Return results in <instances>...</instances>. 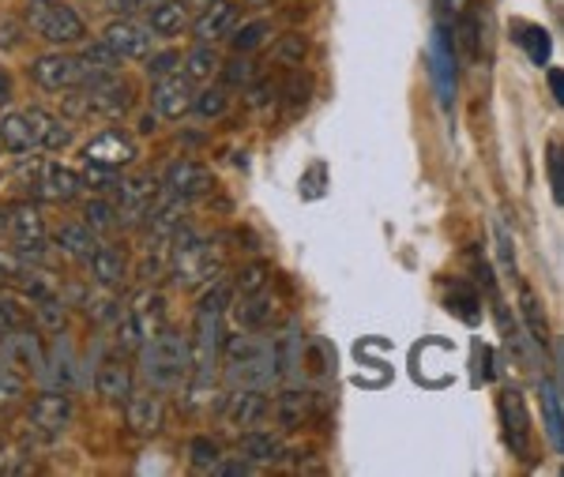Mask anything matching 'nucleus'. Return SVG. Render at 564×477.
Instances as JSON below:
<instances>
[{
  "mask_svg": "<svg viewBox=\"0 0 564 477\" xmlns=\"http://www.w3.org/2000/svg\"><path fill=\"white\" fill-rule=\"evenodd\" d=\"M226 421H230L238 433L249 429H263L271 421V399L263 394V388H234L226 394Z\"/></svg>",
  "mask_w": 564,
  "mask_h": 477,
  "instance_id": "nucleus-16",
  "label": "nucleus"
},
{
  "mask_svg": "<svg viewBox=\"0 0 564 477\" xmlns=\"http://www.w3.org/2000/svg\"><path fill=\"white\" fill-rule=\"evenodd\" d=\"M15 98V87H12V76H8V68H0V106H8Z\"/></svg>",
  "mask_w": 564,
  "mask_h": 477,
  "instance_id": "nucleus-54",
  "label": "nucleus"
},
{
  "mask_svg": "<svg viewBox=\"0 0 564 477\" xmlns=\"http://www.w3.org/2000/svg\"><path fill=\"white\" fill-rule=\"evenodd\" d=\"M79 177H84V192H90V196H113V188H117V170L87 166Z\"/></svg>",
  "mask_w": 564,
  "mask_h": 477,
  "instance_id": "nucleus-44",
  "label": "nucleus"
},
{
  "mask_svg": "<svg viewBox=\"0 0 564 477\" xmlns=\"http://www.w3.org/2000/svg\"><path fill=\"white\" fill-rule=\"evenodd\" d=\"M257 4H271V0H257Z\"/></svg>",
  "mask_w": 564,
  "mask_h": 477,
  "instance_id": "nucleus-59",
  "label": "nucleus"
},
{
  "mask_svg": "<svg viewBox=\"0 0 564 477\" xmlns=\"http://www.w3.org/2000/svg\"><path fill=\"white\" fill-rule=\"evenodd\" d=\"M444 308L452 312L456 319H463L467 327H478L481 324V293L470 286V282H448V293H444Z\"/></svg>",
  "mask_w": 564,
  "mask_h": 477,
  "instance_id": "nucleus-30",
  "label": "nucleus"
},
{
  "mask_svg": "<svg viewBox=\"0 0 564 477\" xmlns=\"http://www.w3.org/2000/svg\"><path fill=\"white\" fill-rule=\"evenodd\" d=\"M31 76L34 84L45 87V90H76V87H87L90 84V68L84 57L76 53H45L31 64Z\"/></svg>",
  "mask_w": 564,
  "mask_h": 477,
  "instance_id": "nucleus-11",
  "label": "nucleus"
},
{
  "mask_svg": "<svg viewBox=\"0 0 564 477\" xmlns=\"http://www.w3.org/2000/svg\"><path fill=\"white\" fill-rule=\"evenodd\" d=\"M230 305H234V282L215 279V282H207L204 293H199L196 312H218V316H226Z\"/></svg>",
  "mask_w": 564,
  "mask_h": 477,
  "instance_id": "nucleus-39",
  "label": "nucleus"
},
{
  "mask_svg": "<svg viewBox=\"0 0 564 477\" xmlns=\"http://www.w3.org/2000/svg\"><path fill=\"white\" fill-rule=\"evenodd\" d=\"M545 84H550V95L557 98V106H564V68L545 72Z\"/></svg>",
  "mask_w": 564,
  "mask_h": 477,
  "instance_id": "nucleus-53",
  "label": "nucleus"
},
{
  "mask_svg": "<svg viewBox=\"0 0 564 477\" xmlns=\"http://www.w3.org/2000/svg\"><path fill=\"white\" fill-rule=\"evenodd\" d=\"M218 68H223V57L215 53L212 42H199L196 50H188L185 57H181V72H185L193 84H212L218 76Z\"/></svg>",
  "mask_w": 564,
  "mask_h": 477,
  "instance_id": "nucleus-33",
  "label": "nucleus"
},
{
  "mask_svg": "<svg viewBox=\"0 0 564 477\" xmlns=\"http://www.w3.org/2000/svg\"><path fill=\"white\" fill-rule=\"evenodd\" d=\"M166 324V301L154 290H140L129 305L117 308V327H113V343L124 354H140V346Z\"/></svg>",
  "mask_w": 564,
  "mask_h": 477,
  "instance_id": "nucleus-3",
  "label": "nucleus"
},
{
  "mask_svg": "<svg viewBox=\"0 0 564 477\" xmlns=\"http://www.w3.org/2000/svg\"><path fill=\"white\" fill-rule=\"evenodd\" d=\"M316 181H324V166H313V170H308L305 173V177H302V196L305 199H316V196H321V192H324V185H316Z\"/></svg>",
  "mask_w": 564,
  "mask_h": 477,
  "instance_id": "nucleus-51",
  "label": "nucleus"
},
{
  "mask_svg": "<svg viewBox=\"0 0 564 477\" xmlns=\"http://www.w3.org/2000/svg\"><path fill=\"white\" fill-rule=\"evenodd\" d=\"M302 327L286 324V332L271 338V372H275V383H286L290 376L302 369Z\"/></svg>",
  "mask_w": 564,
  "mask_h": 477,
  "instance_id": "nucleus-24",
  "label": "nucleus"
},
{
  "mask_svg": "<svg viewBox=\"0 0 564 477\" xmlns=\"http://www.w3.org/2000/svg\"><path fill=\"white\" fill-rule=\"evenodd\" d=\"M26 26L39 34L42 42L57 45H79L87 39V23L65 0H26Z\"/></svg>",
  "mask_w": 564,
  "mask_h": 477,
  "instance_id": "nucleus-4",
  "label": "nucleus"
},
{
  "mask_svg": "<svg viewBox=\"0 0 564 477\" xmlns=\"http://www.w3.org/2000/svg\"><path fill=\"white\" fill-rule=\"evenodd\" d=\"M497 410H500V433H505V444L520 463L531 458V444H534V433H531V414H527V402L523 394L516 388L500 391L497 399Z\"/></svg>",
  "mask_w": 564,
  "mask_h": 477,
  "instance_id": "nucleus-13",
  "label": "nucleus"
},
{
  "mask_svg": "<svg viewBox=\"0 0 564 477\" xmlns=\"http://www.w3.org/2000/svg\"><path fill=\"white\" fill-rule=\"evenodd\" d=\"M245 90H249V106H257V109L271 106L279 98V84H275V79H263V84H257V79H252V84L245 87Z\"/></svg>",
  "mask_w": 564,
  "mask_h": 477,
  "instance_id": "nucleus-48",
  "label": "nucleus"
},
{
  "mask_svg": "<svg viewBox=\"0 0 564 477\" xmlns=\"http://www.w3.org/2000/svg\"><path fill=\"white\" fill-rule=\"evenodd\" d=\"M545 173H550L553 204L564 207V143L561 140H550V147H545Z\"/></svg>",
  "mask_w": 564,
  "mask_h": 477,
  "instance_id": "nucleus-42",
  "label": "nucleus"
},
{
  "mask_svg": "<svg viewBox=\"0 0 564 477\" xmlns=\"http://www.w3.org/2000/svg\"><path fill=\"white\" fill-rule=\"evenodd\" d=\"M271 39V23L268 20H249L230 31V50L234 53H257L263 42Z\"/></svg>",
  "mask_w": 564,
  "mask_h": 477,
  "instance_id": "nucleus-37",
  "label": "nucleus"
},
{
  "mask_svg": "<svg viewBox=\"0 0 564 477\" xmlns=\"http://www.w3.org/2000/svg\"><path fill=\"white\" fill-rule=\"evenodd\" d=\"M0 143H4V151H12V154L39 151V143H34V128H31V117H26V109H8V113L0 117Z\"/></svg>",
  "mask_w": 564,
  "mask_h": 477,
  "instance_id": "nucleus-29",
  "label": "nucleus"
},
{
  "mask_svg": "<svg viewBox=\"0 0 564 477\" xmlns=\"http://www.w3.org/2000/svg\"><path fill=\"white\" fill-rule=\"evenodd\" d=\"M516 42L527 50V57H531V64H550L553 57V39H550V31L539 23H516Z\"/></svg>",
  "mask_w": 564,
  "mask_h": 477,
  "instance_id": "nucleus-34",
  "label": "nucleus"
},
{
  "mask_svg": "<svg viewBox=\"0 0 564 477\" xmlns=\"http://www.w3.org/2000/svg\"><path fill=\"white\" fill-rule=\"evenodd\" d=\"M162 192L181 199V204H193V199H204L215 192V173L199 159H174L162 173Z\"/></svg>",
  "mask_w": 564,
  "mask_h": 477,
  "instance_id": "nucleus-9",
  "label": "nucleus"
},
{
  "mask_svg": "<svg viewBox=\"0 0 564 477\" xmlns=\"http://www.w3.org/2000/svg\"><path fill=\"white\" fill-rule=\"evenodd\" d=\"M268 282H271V268H268V263H249V268H241V274L234 279V293L268 290Z\"/></svg>",
  "mask_w": 564,
  "mask_h": 477,
  "instance_id": "nucleus-45",
  "label": "nucleus"
},
{
  "mask_svg": "<svg viewBox=\"0 0 564 477\" xmlns=\"http://www.w3.org/2000/svg\"><path fill=\"white\" fill-rule=\"evenodd\" d=\"M151 0H106V8L113 15H132V12H140V8H148Z\"/></svg>",
  "mask_w": 564,
  "mask_h": 477,
  "instance_id": "nucleus-52",
  "label": "nucleus"
},
{
  "mask_svg": "<svg viewBox=\"0 0 564 477\" xmlns=\"http://www.w3.org/2000/svg\"><path fill=\"white\" fill-rule=\"evenodd\" d=\"M154 128H159V113L151 109V113H143V117H140V132L148 135V132H154Z\"/></svg>",
  "mask_w": 564,
  "mask_h": 477,
  "instance_id": "nucleus-55",
  "label": "nucleus"
},
{
  "mask_svg": "<svg viewBox=\"0 0 564 477\" xmlns=\"http://www.w3.org/2000/svg\"><path fill=\"white\" fill-rule=\"evenodd\" d=\"M302 57H305V39L302 34H286L279 45V61L282 64H302Z\"/></svg>",
  "mask_w": 564,
  "mask_h": 477,
  "instance_id": "nucleus-49",
  "label": "nucleus"
},
{
  "mask_svg": "<svg viewBox=\"0 0 564 477\" xmlns=\"http://www.w3.org/2000/svg\"><path fill=\"white\" fill-rule=\"evenodd\" d=\"M308 414H313V394L308 391H297V388H282L271 402V418H275L279 429H302Z\"/></svg>",
  "mask_w": 564,
  "mask_h": 477,
  "instance_id": "nucleus-27",
  "label": "nucleus"
},
{
  "mask_svg": "<svg viewBox=\"0 0 564 477\" xmlns=\"http://www.w3.org/2000/svg\"><path fill=\"white\" fill-rule=\"evenodd\" d=\"M542 425L550 444L564 455V402H561V388L553 380H542Z\"/></svg>",
  "mask_w": 564,
  "mask_h": 477,
  "instance_id": "nucleus-32",
  "label": "nucleus"
},
{
  "mask_svg": "<svg viewBox=\"0 0 564 477\" xmlns=\"http://www.w3.org/2000/svg\"><path fill=\"white\" fill-rule=\"evenodd\" d=\"M520 312H523V319H527V332H531V338L539 346L550 343V324H545V312L539 305V297H534L531 290H520Z\"/></svg>",
  "mask_w": 564,
  "mask_h": 477,
  "instance_id": "nucleus-38",
  "label": "nucleus"
},
{
  "mask_svg": "<svg viewBox=\"0 0 564 477\" xmlns=\"http://www.w3.org/2000/svg\"><path fill=\"white\" fill-rule=\"evenodd\" d=\"M98 245L102 241H98V234L84 223V218H79V223H65L57 234H53V249H57L61 256H68V260H76V263H87Z\"/></svg>",
  "mask_w": 564,
  "mask_h": 477,
  "instance_id": "nucleus-25",
  "label": "nucleus"
},
{
  "mask_svg": "<svg viewBox=\"0 0 564 477\" xmlns=\"http://www.w3.org/2000/svg\"><path fill=\"white\" fill-rule=\"evenodd\" d=\"M140 365L143 380L159 391H177L188 383L193 372V350H188V335H181L177 327L162 324L148 343L140 346Z\"/></svg>",
  "mask_w": 564,
  "mask_h": 477,
  "instance_id": "nucleus-1",
  "label": "nucleus"
},
{
  "mask_svg": "<svg viewBox=\"0 0 564 477\" xmlns=\"http://www.w3.org/2000/svg\"><path fill=\"white\" fill-rule=\"evenodd\" d=\"M151 39H154L151 26L148 23H135L132 15H117V20L102 31V42L121 61H143L151 53Z\"/></svg>",
  "mask_w": 564,
  "mask_h": 477,
  "instance_id": "nucleus-17",
  "label": "nucleus"
},
{
  "mask_svg": "<svg viewBox=\"0 0 564 477\" xmlns=\"http://www.w3.org/2000/svg\"><path fill=\"white\" fill-rule=\"evenodd\" d=\"M84 223L95 229L98 237L102 234H113L117 226H121V215H117V204L113 196H90L84 204Z\"/></svg>",
  "mask_w": 564,
  "mask_h": 477,
  "instance_id": "nucleus-35",
  "label": "nucleus"
},
{
  "mask_svg": "<svg viewBox=\"0 0 564 477\" xmlns=\"http://www.w3.org/2000/svg\"><path fill=\"white\" fill-rule=\"evenodd\" d=\"M234 26H238V4H234V0H212L193 20V34H196V42L215 45L218 39H230Z\"/></svg>",
  "mask_w": 564,
  "mask_h": 477,
  "instance_id": "nucleus-23",
  "label": "nucleus"
},
{
  "mask_svg": "<svg viewBox=\"0 0 564 477\" xmlns=\"http://www.w3.org/2000/svg\"><path fill=\"white\" fill-rule=\"evenodd\" d=\"M84 268L90 274V282L106 293L121 290L124 282H129V256H124L121 245H98L95 256H90Z\"/></svg>",
  "mask_w": 564,
  "mask_h": 477,
  "instance_id": "nucleus-21",
  "label": "nucleus"
},
{
  "mask_svg": "<svg viewBox=\"0 0 564 477\" xmlns=\"http://www.w3.org/2000/svg\"><path fill=\"white\" fill-rule=\"evenodd\" d=\"M226 109H230V95H226V87L204 84V87L196 90L193 113L199 117V121H218V117H226Z\"/></svg>",
  "mask_w": 564,
  "mask_h": 477,
  "instance_id": "nucleus-36",
  "label": "nucleus"
},
{
  "mask_svg": "<svg viewBox=\"0 0 564 477\" xmlns=\"http://www.w3.org/2000/svg\"><path fill=\"white\" fill-rule=\"evenodd\" d=\"M564 365V361H561ZM561 402H564V372H561Z\"/></svg>",
  "mask_w": 564,
  "mask_h": 477,
  "instance_id": "nucleus-58",
  "label": "nucleus"
},
{
  "mask_svg": "<svg viewBox=\"0 0 564 477\" xmlns=\"http://www.w3.org/2000/svg\"><path fill=\"white\" fill-rule=\"evenodd\" d=\"M193 98H196V84L181 68L162 79H154V87H151L154 113L166 117V121H181V117L193 113Z\"/></svg>",
  "mask_w": 564,
  "mask_h": 477,
  "instance_id": "nucleus-15",
  "label": "nucleus"
},
{
  "mask_svg": "<svg viewBox=\"0 0 564 477\" xmlns=\"http://www.w3.org/2000/svg\"><path fill=\"white\" fill-rule=\"evenodd\" d=\"M226 380L234 388H271L275 372H271V338H260V332L226 335L223 346Z\"/></svg>",
  "mask_w": 564,
  "mask_h": 477,
  "instance_id": "nucleus-2",
  "label": "nucleus"
},
{
  "mask_svg": "<svg viewBox=\"0 0 564 477\" xmlns=\"http://www.w3.org/2000/svg\"><path fill=\"white\" fill-rule=\"evenodd\" d=\"M188 4H199V8H204V4H212V0H188Z\"/></svg>",
  "mask_w": 564,
  "mask_h": 477,
  "instance_id": "nucleus-57",
  "label": "nucleus"
},
{
  "mask_svg": "<svg viewBox=\"0 0 564 477\" xmlns=\"http://www.w3.org/2000/svg\"><path fill=\"white\" fill-rule=\"evenodd\" d=\"M430 79H433V90H436V102H441V109L456 106L459 53H456V39H452V31L444 23H436L433 34H430Z\"/></svg>",
  "mask_w": 564,
  "mask_h": 477,
  "instance_id": "nucleus-7",
  "label": "nucleus"
},
{
  "mask_svg": "<svg viewBox=\"0 0 564 477\" xmlns=\"http://www.w3.org/2000/svg\"><path fill=\"white\" fill-rule=\"evenodd\" d=\"M95 388L109 402H124L132 394V365L124 361V357H109V361L98 365Z\"/></svg>",
  "mask_w": 564,
  "mask_h": 477,
  "instance_id": "nucleus-28",
  "label": "nucleus"
},
{
  "mask_svg": "<svg viewBox=\"0 0 564 477\" xmlns=\"http://www.w3.org/2000/svg\"><path fill=\"white\" fill-rule=\"evenodd\" d=\"M159 199H162V181H154L151 173H121L117 177L113 204L121 223H143Z\"/></svg>",
  "mask_w": 564,
  "mask_h": 477,
  "instance_id": "nucleus-8",
  "label": "nucleus"
},
{
  "mask_svg": "<svg viewBox=\"0 0 564 477\" xmlns=\"http://www.w3.org/2000/svg\"><path fill=\"white\" fill-rule=\"evenodd\" d=\"M230 316L238 324V332H271L279 319V301L268 290L241 293V301L230 305Z\"/></svg>",
  "mask_w": 564,
  "mask_h": 477,
  "instance_id": "nucleus-20",
  "label": "nucleus"
},
{
  "mask_svg": "<svg viewBox=\"0 0 564 477\" xmlns=\"http://www.w3.org/2000/svg\"><path fill=\"white\" fill-rule=\"evenodd\" d=\"M452 39H456V53L467 64L481 61V20H478L475 8H463L456 26H452Z\"/></svg>",
  "mask_w": 564,
  "mask_h": 477,
  "instance_id": "nucleus-31",
  "label": "nucleus"
},
{
  "mask_svg": "<svg viewBox=\"0 0 564 477\" xmlns=\"http://www.w3.org/2000/svg\"><path fill=\"white\" fill-rule=\"evenodd\" d=\"M0 350H4V357H8V361H12L20 372L42 376V372H45V365H50V357H45V350H42V338L34 335V327H31V324L15 327L12 335L0 338Z\"/></svg>",
  "mask_w": 564,
  "mask_h": 477,
  "instance_id": "nucleus-19",
  "label": "nucleus"
},
{
  "mask_svg": "<svg viewBox=\"0 0 564 477\" xmlns=\"http://www.w3.org/2000/svg\"><path fill=\"white\" fill-rule=\"evenodd\" d=\"M4 241H8V215L0 210V245H4Z\"/></svg>",
  "mask_w": 564,
  "mask_h": 477,
  "instance_id": "nucleus-56",
  "label": "nucleus"
},
{
  "mask_svg": "<svg viewBox=\"0 0 564 477\" xmlns=\"http://www.w3.org/2000/svg\"><path fill=\"white\" fill-rule=\"evenodd\" d=\"M132 84L121 76H109L95 87H76V95H68V109L76 117H102V121H121L124 113H132Z\"/></svg>",
  "mask_w": 564,
  "mask_h": 477,
  "instance_id": "nucleus-5",
  "label": "nucleus"
},
{
  "mask_svg": "<svg viewBox=\"0 0 564 477\" xmlns=\"http://www.w3.org/2000/svg\"><path fill=\"white\" fill-rule=\"evenodd\" d=\"M257 466L252 463H245V458L238 455L234 463H226V458H218V466H215V474H226V477H241V474H252Z\"/></svg>",
  "mask_w": 564,
  "mask_h": 477,
  "instance_id": "nucleus-50",
  "label": "nucleus"
},
{
  "mask_svg": "<svg viewBox=\"0 0 564 477\" xmlns=\"http://www.w3.org/2000/svg\"><path fill=\"white\" fill-rule=\"evenodd\" d=\"M31 324V316H26V308L20 305L15 297H0V338L12 335L15 327Z\"/></svg>",
  "mask_w": 564,
  "mask_h": 477,
  "instance_id": "nucleus-46",
  "label": "nucleus"
},
{
  "mask_svg": "<svg viewBox=\"0 0 564 477\" xmlns=\"http://www.w3.org/2000/svg\"><path fill=\"white\" fill-rule=\"evenodd\" d=\"M26 188L42 204H72L84 192V177H79V170L65 166V162H39Z\"/></svg>",
  "mask_w": 564,
  "mask_h": 477,
  "instance_id": "nucleus-12",
  "label": "nucleus"
},
{
  "mask_svg": "<svg viewBox=\"0 0 564 477\" xmlns=\"http://www.w3.org/2000/svg\"><path fill=\"white\" fill-rule=\"evenodd\" d=\"M72 418H76V406H72V394L61 388V391H42L39 399L31 402V429L39 433L42 440H61L68 433Z\"/></svg>",
  "mask_w": 564,
  "mask_h": 477,
  "instance_id": "nucleus-14",
  "label": "nucleus"
},
{
  "mask_svg": "<svg viewBox=\"0 0 564 477\" xmlns=\"http://www.w3.org/2000/svg\"><path fill=\"white\" fill-rule=\"evenodd\" d=\"M218 76H223L226 87H249L257 79V61H252V53H234L230 61H223Z\"/></svg>",
  "mask_w": 564,
  "mask_h": 477,
  "instance_id": "nucleus-40",
  "label": "nucleus"
},
{
  "mask_svg": "<svg viewBox=\"0 0 564 477\" xmlns=\"http://www.w3.org/2000/svg\"><path fill=\"white\" fill-rule=\"evenodd\" d=\"M218 458H223V452H218V440L193 436V444H188V466H193L196 474H215Z\"/></svg>",
  "mask_w": 564,
  "mask_h": 477,
  "instance_id": "nucleus-41",
  "label": "nucleus"
},
{
  "mask_svg": "<svg viewBox=\"0 0 564 477\" xmlns=\"http://www.w3.org/2000/svg\"><path fill=\"white\" fill-rule=\"evenodd\" d=\"M124 418H129V429L135 436H154L166 421V406H162V391L159 388H140L124 399Z\"/></svg>",
  "mask_w": 564,
  "mask_h": 477,
  "instance_id": "nucleus-18",
  "label": "nucleus"
},
{
  "mask_svg": "<svg viewBox=\"0 0 564 477\" xmlns=\"http://www.w3.org/2000/svg\"><path fill=\"white\" fill-rule=\"evenodd\" d=\"M148 64H143V68H148V76L151 79H162V76H170V72H177L181 68V53L177 50H162V53H148V57H143Z\"/></svg>",
  "mask_w": 564,
  "mask_h": 477,
  "instance_id": "nucleus-47",
  "label": "nucleus"
},
{
  "mask_svg": "<svg viewBox=\"0 0 564 477\" xmlns=\"http://www.w3.org/2000/svg\"><path fill=\"white\" fill-rule=\"evenodd\" d=\"M31 268H34V260H26L20 249L0 245V282H20Z\"/></svg>",
  "mask_w": 564,
  "mask_h": 477,
  "instance_id": "nucleus-43",
  "label": "nucleus"
},
{
  "mask_svg": "<svg viewBox=\"0 0 564 477\" xmlns=\"http://www.w3.org/2000/svg\"><path fill=\"white\" fill-rule=\"evenodd\" d=\"M148 26L159 39H177L181 31L193 26V20H188V0H151Z\"/></svg>",
  "mask_w": 564,
  "mask_h": 477,
  "instance_id": "nucleus-26",
  "label": "nucleus"
},
{
  "mask_svg": "<svg viewBox=\"0 0 564 477\" xmlns=\"http://www.w3.org/2000/svg\"><path fill=\"white\" fill-rule=\"evenodd\" d=\"M238 455L245 463H252L260 470V466H279L286 463V444H282V436L268 433V429H249V433L238 436Z\"/></svg>",
  "mask_w": 564,
  "mask_h": 477,
  "instance_id": "nucleus-22",
  "label": "nucleus"
},
{
  "mask_svg": "<svg viewBox=\"0 0 564 477\" xmlns=\"http://www.w3.org/2000/svg\"><path fill=\"white\" fill-rule=\"evenodd\" d=\"M140 159V147L124 128H102L84 143V162L87 166H102V170H129Z\"/></svg>",
  "mask_w": 564,
  "mask_h": 477,
  "instance_id": "nucleus-10",
  "label": "nucleus"
},
{
  "mask_svg": "<svg viewBox=\"0 0 564 477\" xmlns=\"http://www.w3.org/2000/svg\"><path fill=\"white\" fill-rule=\"evenodd\" d=\"M4 215H8V245L20 249L26 260L39 263L50 252V226H45L42 207L31 204V199H15L12 207H4Z\"/></svg>",
  "mask_w": 564,
  "mask_h": 477,
  "instance_id": "nucleus-6",
  "label": "nucleus"
},
{
  "mask_svg": "<svg viewBox=\"0 0 564 477\" xmlns=\"http://www.w3.org/2000/svg\"><path fill=\"white\" fill-rule=\"evenodd\" d=\"M0 151H4V143H0Z\"/></svg>",
  "mask_w": 564,
  "mask_h": 477,
  "instance_id": "nucleus-60",
  "label": "nucleus"
}]
</instances>
